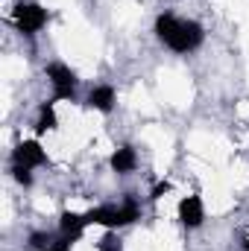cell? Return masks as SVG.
Segmentation results:
<instances>
[{
	"mask_svg": "<svg viewBox=\"0 0 249 251\" xmlns=\"http://www.w3.org/2000/svg\"><path fill=\"white\" fill-rule=\"evenodd\" d=\"M153 32L158 38L161 47H167L170 53L176 56H187V53H196L205 41V26L193 18H179L173 12H161L156 15V24H153Z\"/></svg>",
	"mask_w": 249,
	"mask_h": 251,
	"instance_id": "obj_1",
	"label": "cell"
},
{
	"mask_svg": "<svg viewBox=\"0 0 249 251\" xmlns=\"http://www.w3.org/2000/svg\"><path fill=\"white\" fill-rule=\"evenodd\" d=\"M138 219H141V201L129 193L124 196L121 204H97V207L85 210V222L100 225L106 231H121L126 225H135Z\"/></svg>",
	"mask_w": 249,
	"mask_h": 251,
	"instance_id": "obj_2",
	"label": "cell"
},
{
	"mask_svg": "<svg viewBox=\"0 0 249 251\" xmlns=\"http://www.w3.org/2000/svg\"><path fill=\"white\" fill-rule=\"evenodd\" d=\"M12 24H15V29L21 32V35H27V38H35L47 24H50V12L41 6V3H35V0H18L15 6H12Z\"/></svg>",
	"mask_w": 249,
	"mask_h": 251,
	"instance_id": "obj_3",
	"label": "cell"
},
{
	"mask_svg": "<svg viewBox=\"0 0 249 251\" xmlns=\"http://www.w3.org/2000/svg\"><path fill=\"white\" fill-rule=\"evenodd\" d=\"M44 79L50 82L53 88V102H73L76 97V88H79V76L70 64L64 62H47L44 64Z\"/></svg>",
	"mask_w": 249,
	"mask_h": 251,
	"instance_id": "obj_4",
	"label": "cell"
},
{
	"mask_svg": "<svg viewBox=\"0 0 249 251\" xmlns=\"http://www.w3.org/2000/svg\"><path fill=\"white\" fill-rule=\"evenodd\" d=\"M50 158H47V149L41 146L38 137H30V140H21L12 155H9V170H38V167H47Z\"/></svg>",
	"mask_w": 249,
	"mask_h": 251,
	"instance_id": "obj_5",
	"label": "cell"
},
{
	"mask_svg": "<svg viewBox=\"0 0 249 251\" xmlns=\"http://www.w3.org/2000/svg\"><path fill=\"white\" fill-rule=\"evenodd\" d=\"M176 216H179V225L185 231H196L202 228L205 222V201L199 193H190V196H182L179 204H176Z\"/></svg>",
	"mask_w": 249,
	"mask_h": 251,
	"instance_id": "obj_6",
	"label": "cell"
},
{
	"mask_svg": "<svg viewBox=\"0 0 249 251\" xmlns=\"http://www.w3.org/2000/svg\"><path fill=\"white\" fill-rule=\"evenodd\" d=\"M118 105V91L112 85H94L85 94V108L97 111V114H112Z\"/></svg>",
	"mask_w": 249,
	"mask_h": 251,
	"instance_id": "obj_7",
	"label": "cell"
},
{
	"mask_svg": "<svg viewBox=\"0 0 249 251\" xmlns=\"http://www.w3.org/2000/svg\"><path fill=\"white\" fill-rule=\"evenodd\" d=\"M85 228H88L85 213H76V210H62V216H59V231H56V234L73 246V243H79V240H82Z\"/></svg>",
	"mask_w": 249,
	"mask_h": 251,
	"instance_id": "obj_8",
	"label": "cell"
},
{
	"mask_svg": "<svg viewBox=\"0 0 249 251\" xmlns=\"http://www.w3.org/2000/svg\"><path fill=\"white\" fill-rule=\"evenodd\" d=\"M109 167H112L115 176H132V173L138 170V152H135V146H132V143L118 146V149L109 155Z\"/></svg>",
	"mask_w": 249,
	"mask_h": 251,
	"instance_id": "obj_9",
	"label": "cell"
},
{
	"mask_svg": "<svg viewBox=\"0 0 249 251\" xmlns=\"http://www.w3.org/2000/svg\"><path fill=\"white\" fill-rule=\"evenodd\" d=\"M59 128V117H56V102L47 100L38 105V117H35V137L47 134V131H56Z\"/></svg>",
	"mask_w": 249,
	"mask_h": 251,
	"instance_id": "obj_10",
	"label": "cell"
},
{
	"mask_svg": "<svg viewBox=\"0 0 249 251\" xmlns=\"http://www.w3.org/2000/svg\"><path fill=\"white\" fill-rule=\"evenodd\" d=\"M56 237H59V234H53V231H32V234H30V240H27V246H30L32 251L50 249V246L56 243Z\"/></svg>",
	"mask_w": 249,
	"mask_h": 251,
	"instance_id": "obj_11",
	"label": "cell"
},
{
	"mask_svg": "<svg viewBox=\"0 0 249 251\" xmlns=\"http://www.w3.org/2000/svg\"><path fill=\"white\" fill-rule=\"evenodd\" d=\"M97 251H124V240L118 237V231H106L97 240Z\"/></svg>",
	"mask_w": 249,
	"mask_h": 251,
	"instance_id": "obj_12",
	"label": "cell"
},
{
	"mask_svg": "<svg viewBox=\"0 0 249 251\" xmlns=\"http://www.w3.org/2000/svg\"><path fill=\"white\" fill-rule=\"evenodd\" d=\"M9 173H12V178H15L21 187H32V181H35L32 170H9Z\"/></svg>",
	"mask_w": 249,
	"mask_h": 251,
	"instance_id": "obj_13",
	"label": "cell"
},
{
	"mask_svg": "<svg viewBox=\"0 0 249 251\" xmlns=\"http://www.w3.org/2000/svg\"><path fill=\"white\" fill-rule=\"evenodd\" d=\"M170 193V181H158L156 187L150 190V201H158V199H164Z\"/></svg>",
	"mask_w": 249,
	"mask_h": 251,
	"instance_id": "obj_14",
	"label": "cell"
},
{
	"mask_svg": "<svg viewBox=\"0 0 249 251\" xmlns=\"http://www.w3.org/2000/svg\"><path fill=\"white\" fill-rule=\"evenodd\" d=\"M73 246L67 243V240H62V237H56V243L50 246V249H41V251H70Z\"/></svg>",
	"mask_w": 249,
	"mask_h": 251,
	"instance_id": "obj_15",
	"label": "cell"
},
{
	"mask_svg": "<svg viewBox=\"0 0 249 251\" xmlns=\"http://www.w3.org/2000/svg\"><path fill=\"white\" fill-rule=\"evenodd\" d=\"M241 246H244V251H249V234H244V240H241Z\"/></svg>",
	"mask_w": 249,
	"mask_h": 251,
	"instance_id": "obj_16",
	"label": "cell"
}]
</instances>
